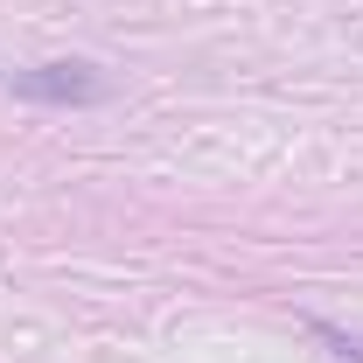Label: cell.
<instances>
[{
	"instance_id": "obj_1",
	"label": "cell",
	"mask_w": 363,
	"mask_h": 363,
	"mask_svg": "<svg viewBox=\"0 0 363 363\" xmlns=\"http://www.w3.org/2000/svg\"><path fill=\"white\" fill-rule=\"evenodd\" d=\"M7 91L43 98V105H98L112 84H105L91 63H43V70H14V77H7Z\"/></svg>"
}]
</instances>
